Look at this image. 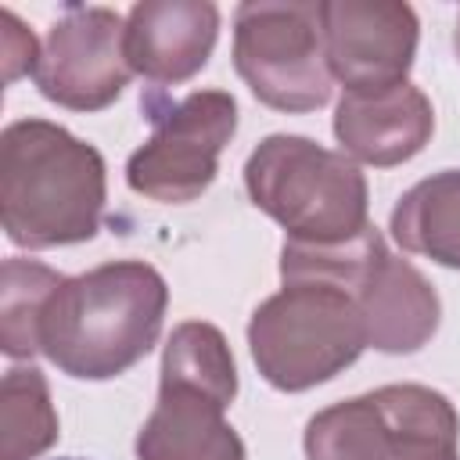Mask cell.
I'll return each instance as SVG.
<instances>
[{
    "label": "cell",
    "mask_w": 460,
    "mask_h": 460,
    "mask_svg": "<svg viewBox=\"0 0 460 460\" xmlns=\"http://www.w3.org/2000/svg\"><path fill=\"white\" fill-rule=\"evenodd\" d=\"M169 288L147 262H104L65 277L40 320V352L83 381L126 374L158 341Z\"/></svg>",
    "instance_id": "cell-1"
},
{
    "label": "cell",
    "mask_w": 460,
    "mask_h": 460,
    "mask_svg": "<svg viewBox=\"0 0 460 460\" xmlns=\"http://www.w3.org/2000/svg\"><path fill=\"white\" fill-rule=\"evenodd\" d=\"M58 438L47 377L36 367H14L0 388V460H32Z\"/></svg>",
    "instance_id": "cell-16"
},
{
    "label": "cell",
    "mask_w": 460,
    "mask_h": 460,
    "mask_svg": "<svg viewBox=\"0 0 460 460\" xmlns=\"http://www.w3.org/2000/svg\"><path fill=\"white\" fill-rule=\"evenodd\" d=\"M226 406L208 388L162 381L158 402L137 435V460H244V442L223 417Z\"/></svg>",
    "instance_id": "cell-12"
},
{
    "label": "cell",
    "mask_w": 460,
    "mask_h": 460,
    "mask_svg": "<svg viewBox=\"0 0 460 460\" xmlns=\"http://www.w3.org/2000/svg\"><path fill=\"white\" fill-rule=\"evenodd\" d=\"M244 187L252 205L288 230V241L341 244L370 226L359 165L309 137H266L248 155Z\"/></svg>",
    "instance_id": "cell-3"
},
{
    "label": "cell",
    "mask_w": 460,
    "mask_h": 460,
    "mask_svg": "<svg viewBox=\"0 0 460 460\" xmlns=\"http://www.w3.org/2000/svg\"><path fill=\"white\" fill-rule=\"evenodd\" d=\"M61 273L32 259H4L0 273V345L11 359H32L40 352V320L50 295L61 288Z\"/></svg>",
    "instance_id": "cell-15"
},
{
    "label": "cell",
    "mask_w": 460,
    "mask_h": 460,
    "mask_svg": "<svg viewBox=\"0 0 460 460\" xmlns=\"http://www.w3.org/2000/svg\"><path fill=\"white\" fill-rule=\"evenodd\" d=\"M460 417L424 385H385L316 413L305 428L309 460H460Z\"/></svg>",
    "instance_id": "cell-5"
},
{
    "label": "cell",
    "mask_w": 460,
    "mask_h": 460,
    "mask_svg": "<svg viewBox=\"0 0 460 460\" xmlns=\"http://www.w3.org/2000/svg\"><path fill=\"white\" fill-rule=\"evenodd\" d=\"M151 119L155 133L126 162L129 187L165 205L194 201L216 180L219 151L237 129V101L226 90H194Z\"/></svg>",
    "instance_id": "cell-7"
},
{
    "label": "cell",
    "mask_w": 460,
    "mask_h": 460,
    "mask_svg": "<svg viewBox=\"0 0 460 460\" xmlns=\"http://www.w3.org/2000/svg\"><path fill=\"white\" fill-rule=\"evenodd\" d=\"M453 47H456V58H460V14H456V29H453Z\"/></svg>",
    "instance_id": "cell-19"
},
{
    "label": "cell",
    "mask_w": 460,
    "mask_h": 460,
    "mask_svg": "<svg viewBox=\"0 0 460 460\" xmlns=\"http://www.w3.org/2000/svg\"><path fill=\"white\" fill-rule=\"evenodd\" d=\"M0 47H4V79L7 83H14L25 72L36 75V65H40L43 50L36 47V36L11 11H0Z\"/></svg>",
    "instance_id": "cell-18"
},
{
    "label": "cell",
    "mask_w": 460,
    "mask_h": 460,
    "mask_svg": "<svg viewBox=\"0 0 460 460\" xmlns=\"http://www.w3.org/2000/svg\"><path fill=\"white\" fill-rule=\"evenodd\" d=\"M133 68L126 61V22L108 7H68L47 32L36 86L72 111L108 108Z\"/></svg>",
    "instance_id": "cell-8"
},
{
    "label": "cell",
    "mask_w": 460,
    "mask_h": 460,
    "mask_svg": "<svg viewBox=\"0 0 460 460\" xmlns=\"http://www.w3.org/2000/svg\"><path fill=\"white\" fill-rule=\"evenodd\" d=\"M367 345L381 352H417L438 327V295L406 259L392 252L377 259L356 288Z\"/></svg>",
    "instance_id": "cell-13"
},
{
    "label": "cell",
    "mask_w": 460,
    "mask_h": 460,
    "mask_svg": "<svg viewBox=\"0 0 460 460\" xmlns=\"http://www.w3.org/2000/svg\"><path fill=\"white\" fill-rule=\"evenodd\" d=\"M219 36L208 0H140L126 18V61L151 83H183L205 68Z\"/></svg>",
    "instance_id": "cell-10"
},
{
    "label": "cell",
    "mask_w": 460,
    "mask_h": 460,
    "mask_svg": "<svg viewBox=\"0 0 460 460\" xmlns=\"http://www.w3.org/2000/svg\"><path fill=\"white\" fill-rule=\"evenodd\" d=\"M392 237L449 270H460V169L413 183L392 208Z\"/></svg>",
    "instance_id": "cell-14"
},
{
    "label": "cell",
    "mask_w": 460,
    "mask_h": 460,
    "mask_svg": "<svg viewBox=\"0 0 460 460\" xmlns=\"http://www.w3.org/2000/svg\"><path fill=\"white\" fill-rule=\"evenodd\" d=\"M234 65L248 90L277 111H313L331 97L320 4L248 0L234 18Z\"/></svg>",
    "instance_id": "cell-6"
},
{
    "label": "cell",
    "mask_w": 460,
    "mask_h": 460,
    "mask_svg": "<svg viewBox=\"0 0 460 460\" xmlns=\"http://www.w3.org/2000/svg\"><path fill=\"white\" fill-rule=\"evenodd\" d=\"M259 374L280 392H305L345 370L367 349L356 295L338 284L298 280L270 295L248 323Z\"/></svg>",
    "instance_id": "cell-4"
},
{
    "label": "cell",
    "mask_w": 460,
    "mask_h": 460,
    "mask_svg": "<svg viewBox=\"0 0 460 460\" xmlns=\"http://www.w3.org/2000/svg\"><path fill=\"white\" fill-rule=\"evenodd\" d=\"M323 54L345 90L406 83L417 50V14L399 0H323Z\"/></svg>",
    "instance_id": "cell-9"
},
{
    "label": "cell",
    "mask_w": 460,
    "mask_h": 460,
    "mask_svg": "<svg viewBox=\"0 0 460 460\" xmlns=\"http://www.w3.org/2000/svg\"><path fill=\"white\" fill-rule=\"evenodd\" d=\"M435 129L431 101L410 86H381V90H345L334 111V137L352 162L367 165H399L413 158Z\"/></svg>",
    "instance_id": "cell-11"
},
{
    "label": "cell",
    "mask_w": 460,
    "mask_h": 460,
    "mask_svg": "<svg viewBox=\"0 0 460 460\" xmlns=\"http://www.w3.org/2000/svg\"><path fill=\"white\" fill-rule=\"evenodd\" d=\"M104 212V158L47 119L11 122L0 137V219L14 244L90 241Z\"/></svg>",
    "instance_id": "cell-2"
},
{
    "label": "cell",
    "mask_w": 460,
    "mask_h": 460,
    "mask_svg": "<svg viewBox=\"0 0 460 460\" xmlns=\"http://www.w3.org/2000/svg\"><path fill=\"white\" fill-rule=\"evenodd\" d=\"M162 381L198 385V388H208V392L223 395L226 402H234L237 367H234L230 345L219 334V327L201 323V320L180 323L169 334L165 352H162Z\"/></svg>",
    "instance_id": "cell-17"
}]
</instances>
